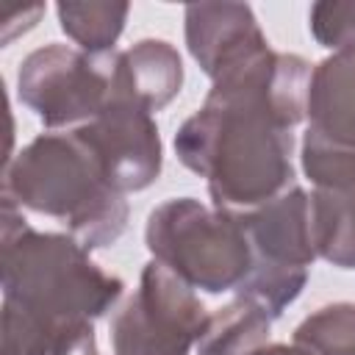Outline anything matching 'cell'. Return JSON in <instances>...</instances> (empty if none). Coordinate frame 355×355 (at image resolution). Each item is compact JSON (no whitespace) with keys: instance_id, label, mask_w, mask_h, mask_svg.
Returning <instances> with one entry per match:
<instances>
[{"instance_id":"6da1fadb","label":"cell","mask_w":355,"mask_h":355,"mask_svg":"<svg viewBox=\"0 0 355 355\" xmlns=\"http://www.w3.org/2000/svg\"><path fill=\"white\" fill-rule=\"evenodd\" d=\"M3 241V355H53L119 297L122 283L103 275L64 236L33 233L22 222L19 241Z\"/></svg>"},{"instance_id":"7a4b0ae2","label":"cell","mask_w":355,"mask_h":355,"mask_svg":"<svg viewBox=\"0 0 355 355\" xmlns=\"http://www.w3.org/2000/svg\"><path fill=\"white\" fill-rule=\"evenodd\" d=\"M11 191L33 211L67 219L86 247L111 244L125 227V202L78 133L36 139L6 172Z\"/></svg>"},{"instance_id":"3957f363","label":"cell","mask_w":355,"mask_h":355,"mask_svg":"<svg viewBox=\"0 0 355 355\" xmlns=\"http://www.w3.org/2000/svg\"><path fill=\"white\" fill-rule=\"evenodd\" d=\"M153 255L205 291H225L250 275V239L244 216L208 214L194 200H175L150 214Z\"/></svg>"},{"instance_id":"277c9868","label":"cell","mask_w":355,"mask_h":355,"mask_svg":"<svg viewBox=\"0 0 355 355\" xmlns=\"http://www.w3.org/2000/svg\"><path fill=\"white\" fill-rule=\"evenodd\" d=\"M208 319L189 286L164 263H150L141 291L114 319L116 355H186Z\"/></svg>"},{"instance_id":"5b68a950","label":"cell","mask_w":355,"mask_h":355,"mask_svg":"<svg viewBox=\"0 0 355 355\" xmlns=\"http://www.w3.org/2000/svg\"><path fill=\"white\" fill-rule=\"evenodd\" d=\"M116 58L94 61L64 47L28 55L19 67V97L47 125L100 116L114 97Z\"/></svg>"},{"instance_id":"8992f818","label":"cell","mask_w":355,"mask_h":355,"mask_svg":"<svg viewBox=\"0 0 355 355\" xmlns=\"http://www.w3.org/2000/svg\"><path fill=\"white\" fill-rule=\"evenodd\" d=\"M147 114V108L114 92L103 114L94 116L92 125L75 130L89 144L105 180L116 191L144 189L158 175L161 144L158 130Z\"/></svg>"},{"instance_id":"52a82bcc","label":"cell","mask_w":355,"mask_h":355,"mask_svg":"<svg viewBox=\"0 0 355 355\" xmlns=\"http://www.w3.org/2000/svg\"><path fill=\"white\" fill-rule=\"evenodd\" d=\"M308 108L311 139L355 153V44L319 67L308 89Z\"/></svg>"},{"instance_id":"ba28073f","label":"cell","mask_w":355,"mask_h":355,"mask_svg":"<svg viewBox=\"0 0 355 355\" xmlns=\"http://www.w3.org/2000/svg\"><path fill=\"white\" fill-rule=\"evenodd\" d=\"M241 330H269V319L261 305L236 302L227 305L216 319H208L200 341V355H252L258 338L241 336Z\"/></svg>"},{"instance_id":"9c48e42d","label":"cell","mask_w":355,"mask_h":355,"mask_svg":"<svg viewBox=\"0 0 355 355\" xmlns=\"http://www.w3.org/2000/svg\"><path fill=\"white\" fill-rule=\"evenodd\" d=\"M319 313L336 330V336L330 330H324L311 316L294 333V341L302 347V352H308V355H355V305H330V308H322Z\"/></svg>"}]
</instances>
